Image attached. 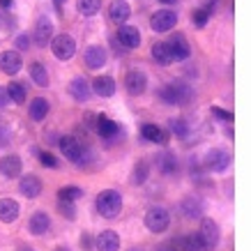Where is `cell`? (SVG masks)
<instances>
[{"instance_id": "obj_1", "label": "cell", "mask_w": 251, "mask_h": 251, "mask_svg": "<svg viewBox=\"0 0 251 251\" xmlns=\"http://www.w3.org/2000/svg\"><path fill=\"white\" fill-rule=\"evenodd\" d=\"M95 205H97V212L101 214L104 219H115V217H120V212H122V194L115 189L99 191Z\"/></svg>"}, {"instance_id": "obj_2", "label": "cell", "mask_w": 251, "mask_h": 251, "mask_svg": "<svg viewBox=\"0 0 251 251\" xmlns=\"http://www.w3.org/2000/svg\"><path fill=\"white\" fill-rule=\"evenodd\" d=\"M159 97L164 99L166 104H171V106H184V104H189L191 101L194 90H191L184 81H173V83H168V85L161 88Z\"/></svg>"}, {"instance_id": "obj_3", "label": "cell", "mask_w": 251, "mask_h": 251, "mask_svg": "<svg viewBox=\"0 0 251 251\" xmlns=\"http://www.w3.org/2000/svg\"><path fill=\"white\" fill-rule=\"evenodd\" d=\"M58 148H60V152L65 154V159L74 161V164H78V166H83L85 161L90 159L88 148H85L76 136H60L58 138Z\"/></svg>"}, {"instance_id": "obj_4", "label": "cell", "mask_w": 251, "mask_h": 251, "mask_svg": "<svg viewBox=\"0 0 251 251\" xmlns=\"http://www.w3.org/2000/svg\"><path fill=\"white\" fill-rule=\"evenodd\" d=\"M143 224H145V228L150 230V233L159 235V233L168 230V226H171V214H168L166 207L154 205V207H150V210L145 212Z\"/></svg>"}, {"instance_id": "obj_5", "label": "cell", "mask_w": 251, "mask_h": 251, "mask_svg": "<svg viewBox=\"0 0 251 251\" xmlns=\"http://www.w3.org/2000/svg\"><path fill=\"white\" fill-rule=\"evenodd\" d=\"M198 235L205 244V251H212L219 247L221 242V228L219 224L214 219H207V217H201V230H198Z\"/></svg>"}, {"instance_id": "obj_6", "label": "cell", "mask_w": 251, "mask_h": 251, "mask_svg": "<svg viewBox=\"0 0 251 251\" xmlns=\"http://www.w3.org/2000/svg\"><path fill=\"white\" fill-rule=\"evenodd\" d=\"M51 51L58 60H72L76 53V42L72 35H53L51 39Z\"/></svg>"}, {"instance_id": "obj_7", "label": "cell", "mask_w": 251, "mask_h": 251, "mask_svg": "<svg viewBox=\"0 0 251 251\" xmlns=\"http://www.w3.org/2000/svg\"><path fill=\"white\" fill-rule=\"evenodd\" d=\"M166 44H168V51H171V58H173L175 62L189 60L191 46H189V42H187V37H184L182 32H175V35H171V39H168Z\"/></svg>"}, {"instance_id": "obj_8", "label": "cell", "mask_w": 251, "mask_h": 251, "mask_svg": "<svg viewBox=\"0 0 251 251\" xmlns=\"http://www.w3.org/2000/svg\"><path fill=\"white\" fill-rule=\"evenodd\" d=\"M51 39H53V21L49 16H39L32 30V42L39 49H46V44H51Z\"/></svg>"}, {"instance_id": "obj_9", "label": "cell", "mask_w": 251, "mask_h": 251, "mask_svg": "<svg viewBox=\"0 0 251 251\" xmlns=\"http://www.w3.org/2000/svg\"><path fill=\"white\" fill-rule=\"evenodd\" d=\"M175 23H177V14H175L173 9H159L150 19V28L154 32H168L175 28Z\"/></svg>"}, {"instance_id": "obj_10", "label": "cell", "mask_w": 251, "mask_h": 251, "mask_svg": "<svg viewBox=\"0 0 251 251\" xmlns=\"http://www.w3.org/2000/svg\"><path fill=\"white\" fill-rule=\"evenodd\" d=\"M230 166V154L226 150H219V148H214L210 152L205 154V168L207 171H212V173H224V171H228Z\"/></svg>"}, {"instance_id": "obj_11", "label": "cell", "mask_w": 251, "mask_h": 251, "mask_svg": "<svg viewBox=\"0 0 251 251\" xmlns=\"http://www.w3.org/2000/svg\"><path fill=\"white\" fill-rule=\"evenodd\" d=\"M95 129H97L99 136L104 138V141H108V143L120 136V125L115 120H111L108 115H97V118H95Z\"/></svg>"}, {"instance_id": "obj_12", "label": "cell", "mask_w": 251, "mask_h": 251, "mask_svg": "<svg viewBox=\"0 0 251 251\" xmlns=\"http://www.w3.org/2000/svg\"><path fill=\"white\" fill-rule=\"evenodd\" d=\"M83 58H85V65H88L90 69H101L108 60V51L101 44H90L88 49H85Z\"/></svg>"}, {"instance_id": "obj_13", "label": "cell", "mask_w": 251, "mask_h": 251, "mask_svg": "<svg viewBox=\"0 0 251 251\" xmlns=\"http://www.w3.org/2000/svg\"><path fill=\"white\" fill-rule=\"evenodd\" d=\"M115 42H120L125 49H138L141 46V30L134 25H120L115 32Z\"/></svg>"}, {"instance_id": "obj_14", "label": "cell", "mask_w": 251, "mask_h": 251, "mask_svg": "<svg viewBox=\"0 0 251 251\" xmlns=\"http://www.w3.org/2000/svg\"><path fill=\"white\" fill-rule=\"evenodd\" d=\"M125 88L129 90V95H143L148 90V76L141 69H129L125 76Z\"/></svg>"}, {"instance_id": "obj_15", "label": "cell", "mask_w": 251, "mask_h": 251, "mask_svg": "<svg viewBox=\"0 0 251 251\" xmlns=\"http://www.w3.org/2000/svg\"><path fill=\"white\" fill-rule=\"evenodd\" d=\"M21 67H23V60H21V55L16 53V51H2V53H0V69H2L7 76L19 74Z\"/></svg>"}, {"instance_id": "obj_16", "label": "cell", "mask_w": 251, "mask_h": 251, "mask_svg": "<svg viewBox=\"0 0 251 251\" xmlns=\"http://www.w3.org/2000/svg\"><path fill=\"white\" fill-rule=\"evenodd\" d=\"M90 90H92V95H97V97L108 99V97H113L118 88H115V81H113V78L106 76V74H101V76H97L90 83Z\"/></svg>"}, {"instance_id": "obj_17", "label": "cell", "mask_w": 251, "mask_h": 251, "mask_svg": "<svg viewBox=\"0 0 251 251\" xmlns=\"http://www.w3.org/2000/svg\"><path fill=\"white\" fill-rule=\"evenodd\" d=\"M95 247L97 251H120V235L115 230H101L95 240Z\"/></svg>"}, {"instance_id": "obj_18", "label": "cell", "mask_w": 251, "mask_h": 251, "mask_svg": "<svg viewBox=\"0 0 251 251\" xmlns=\"http://www.w3.org/2000/svg\"><path fill=\"white\" fill-rule=\"evenodd\" d=\"M19 191H21L23 196H28V198H37L39 194H42V180H39L37 175H23L21 177V182H19Z\"/></svg>"}, {"instance_id": "obj_19", "label": "cell", "mask_w": 251, "mask_h": 251, "mask_svg": "<svg viewBox=\"0 0 251 251\" xmlns=\"http://www.w3.org/2000/svg\"><path fill=\"white\" fill-rule=\"evenodd\" d=\"M19 212H21V207L14 198H0V221L2 224H14L19 219Z\"/></svg>"}, {"instance_id": "obj_20", "label": "cell", "mask_w": 251, "mask_h": 251, "mask_svg": "<svg viewBox=\"0 0 251 251\" xmlns=\"http://www.w3.org/2000/svg\"><path fill=\"white\" fill-rule=\"evenodd\" d=\"M108 16H111V21L122 23V25H125V21L131 16L129 2H127V0H113V2L108 5Z\"/></svg>"}, {"instance_id": "obj_21", "label": "cell", "mask_w": 251, "mask_h": 251, "mask_svg": "<svg viewBox=\"0 0 251 251\" xmlns=\"http://www.w3.org/2000/svg\"><path fill=\"white\" fill-rule=\"evenodd\" d=\"M69 95L76 99V101H88V99L92 97L90 83H88V81H85L83 76L72 78V83H69Z\"/></svg>"}, {"instance_id": "obj_22", "label": "cell", "mask_w": 251, "mask_h": 251, "mask_svg": "<svg viewBox=\"0 0 251 251\" xmlns=\"http://www.w3.org/2000/svg\"><path fill=\"white\" fill-rule=\"evenodd\" d=\"M21 168H23V164L19 154H7V157L0 159V173L5 175V177H19Z\"/></svg>"}, {"instance_id": "obj_23", "label": "cell", "mask_w": 251, "mask_h": 251, "mask_svg": "<svg viewBox=\"0 0 251 251\" xmlns=\"http://www.w3.org/2000/svg\"><path fill=\"white\" fill-rule=\"evenodd\" d=\"M51 228V217L46 212H35L30 217V221H28V230H30L32 235H46V230Z\"/></svg>"}, {"instance_id": "obj_24", "label": "cell", "mask_w": 251, "mask_h": 251, "mask_svg": "<svg viewBox=\"0 0 251 251\" xmlns=\"http://www.w3.org/2000/svg\"><path fill=\"white\" fill-rule=\"evenodd\" d=\"M180 210H182L184 219H201L203 217V203L198 201L196 196H187L180 203Z\"/></svg>"}, {"instance_id": "obj_25", "label": "cell", "mask_w": 251, "mask_h": 251, "mask_svg": "<svg viewBox=\"0 0 251 251\" xmlns=\"http://www.w3.org/2000/svg\"><path fill=\"white\" fill-rule=\"evenodd\" d=\"M141 134H143V138L145 141H150V143L166 145V141H168L166 131L161 129V127H157V125H150V122H145L143 127H141Z\"/></svg>"}, {"instance_id": "obj_26", "label": "cell", "mask_w": 251, "mask_h": 251, "mask_svg": "<svg viewBox=\"0 0 251 251\" xmlns=\"http://www.w3.org/2000/svg\"><path fill=\"white\" fill-rule=\"evenodd\" d=\"M49 101H46L44 97H35L28 104V113H30V118L35 122H42V120H46V115H49Z\"/></svg>"}, {"instance_id": "obj_27", "label": "cell", "mask_w": 251, "mask_h": 251, "mask_svg": "<svg viewBox=\"0 0 251 251\" xmlns=\"http://www.w3.org/2000/svg\"><path fill=\"white\" fill-rule=\"evenodd\" d=\"M150 53H152V60L157 62V65H161V67H166V65H171V62H173L166 42H154L152 49H150Z\"/></svg>"}, {"instance_id": "obj_28", "label": "cell", "mask_w": 251, "mask_h": 251, "mask_svg": "<svg viewBox=\"0 0 251 251\" xmlns=\"http://www.w3.org/2000/svg\"><path fill=\"white\" fill-rule=\"evenodd\" d=\"M157 164H159V171L164 175H173V173H177V168H180L177 157H175L173 152H164L159 159H157Z\"/></svg>"}, {"instance_id": "obj_29", "label": "cell", "mask_w": 251, "mask_h": 251, "mask_svg": "<svg viewBox=\"0 0 251 251\" xmlns=\"http://www.w3.org/2000/svg\"><path fill=\"white\" fill-rule=\"evenodd\" d=\"M180 249L182 251H205V244L201 240L198 233H189V235H184L180 240Z\"/></svg>"}, {"instance_id": "obj_30", "label": "cell", "mask_w": 251, "mask_h": 251, "mask_svg": "<svg viewBox=\"0 0 251 251\" xmlns=\"http://www.w3.org/2000/svg\"><path fill=\"white\" fill-rule=\"evenodd\" d=\"M28 72H30V78L39 85V88H46V85H49V74H46V67L42 62H32Z\"/></svg>"}, {"instance_id": "obj_31", "label": "cell", "mask_w": 251, "mask_h": 251, "mask_svg": "<svg viewBox=\"0 0 251 251\" xmlns=\"http://www.w3.org/2000/svg\"><path fill=\"white\" fill-rule=\"evenodd\" d=\"M76 9H78V14H83V16H95L101 9V0H78Z\"/></svg>"}, {"instance_id": "obj_32", "label": "cell", "mask_w": 251, "mask_h": 251, "mask_svg": "<svg viewBox=\"0 0 251 251\" xmlns=\"http://www.w3.org/2000/svg\"><path fill=\"white\" fill-rule=\"evenodd\" d=\"M168 127H171V134H173L175 138L189 136V125H187V120H182V118H173V120L168 122Z\"/></svg>"}, {"instance_id": "obj_33", "label": "cell", "mask_w": 251, "mask_h": 251, "mask_svg": "<svg viewBox=\"0 0 251 251\" xmlns=\"http://www.w3.org/2000/svg\"><path fill=\"white\" fill-rule=\"evenodd\" d=\"M81 196H83V189H78V187H62V189H58V201L76 203Z\"/></svg>"}, {"instance_id": "obj_34", "label": "cell", "mask_w": 251, "mask_h": 251, "mask_svg": "<svg viewBox=\"0 0 251 251\" xmlns=\"http://www.w3.org/2000/svg\"><path fill=\"white\" fill-rule=\"evenodd\" d=\"M7 95L14 104H23V101H25V85L23 83H9L7 85Z\"/></svg>"}, {"instance_id": "obj_35", "label": "cell", "mask_w": 251, "mask_h": 251, "mask_svg": "<svg viewBox=\"0 0 251 251\" xmlns=\"http://www.w3.org/2000/svg\"><path fill=\"white\" fill-rule=\"evenodd\" d=\"M148 175H150V166H148V161H136V166H134V184H145L148 180Z\"/></svg>"}, {"instance_id": "obj_36", "label": "cell", "mask_w": 251, "mask_h": 251, "mask_svg": "<svg viewBox=\"0 0 251 251\" xmlns=\"http://www.w3.org/2000/svg\"><path fill=\"white\" fill-rule=\"evenodd\" d=\"M210 16H212V12L207 7H198L194 14H191V23L196 25V28H205L207 21H210Z\"/></svg>"}, {"instance_id": "obj_37", "label": "cell", "mask_w": 251, "mask_h": 251, "mask_svg": "<svg viewBox=\"0 0 251 251\" xmlns=\"http://www.w3.org/2000/svg\"><path fill=\"white\" fill-rule=\"evenodd\" d=\"M58 210H60V214H65V219H74L76 217V207H74V203H69V201H58Z\"/></svg>"}, {"instance_id": "obj_38", "label": "cell", "mask_w": 251, "mask_h": 251, "mask_svg": "<svg viewBox=\"0 0 251 251\" xmlns=\"http://www.w3.org/2000/svg\"><path fill=\"white\" fill-rule=\"evenodd\" d=\"M39 161H42V166H46V168H58V157L51 154L49 150H42V152H39Z\"/></svg>"}, {"instance_id": "obj_39", "label": "cell", "mask_w": 251, "mask_h": 251, "mask_svg": "<svg viewBox=\"0 0 251 251\" xmlns=\"http://www.w3.org/2000/svg\"><path fill=\"white\" fill-rule=\"evenodd\" d=\"M30 44H32V37H30V35H25V32L16 35V49H19V51H25V49H30Z\"/></svg>"}, {"instance_id": "obj_40", "label": "cell", "mask_w": 251, "mask_h": 251, "mask_svg": "<svg viewBox=\"0 0 251 251\" xmlns=\"http://www.w3.org/2000/svg\"><path fill=\"white\" fill-rule=\"evenodd\" d=\"M212 115H217L219 120L233 122V113H228V111H224V108H219V106H212Z\"/></svg>"}, {"instance_id": "obj_41", "label": "cell", "mask_w": 251, "mask_h": 251, "mask_svg": "<svg viewBox=\"0 0 251 251\" xmlns=\"http://www.w3.org/2000/svg\"><path fill=\"white\" fill-rule=\"evenodd\" d=\"M5 145H9V129L5 125H0V148H5Z\"/></svg>"}, {"instance_id": "obj_42", "label": "cell", "mask_w": 251, "mask_h": 251, "mask_svg": "<svg viewBox=\"0 0 251 251\" xmlns=\"http://www.w3.org/2000/svg\"><path fill=\"white\" fill-rule=\"evenodd\" d=\"M9 104V95H7V88L0 85V108H5Z\"/></svg>"}, {"instance_id": "obj_43", "label": "cell", "mask_w": 251, "mask_h": 251, "mask_svg": "<svg viewBox=\"0 0 251 251\" xmlns=\"http://www.w3.org/2000/svg\"><path fill=\"white\" fill-rule=\"evenodd\" d=\"M157 251H177V247H175V242H164L157 247Z\"/></svg>"}, {"instance_id": "obj_44", "label": "cell", "mask_w": 251, "mask_h": 251, "mask_svg": "<svg viewBox=\"0 0 251 251\" xmlns=\"http://www.w3.org/2000/svg\"><path fill=\"white\" fill-rule=\"evenodd\" d=\"M14 7V0H0V9H12Z\"/></svg>"}, {"instance_id": "obj_45", "label": "cell", "mask_w": 251, "mask_h": 251, "mask_svg": "<svg viewBox=\"0 0 251 251\" xmlns=\"http://www.w3.org/2000/svg\"><path fill=\"white\" fill-rule=\"evenodd\" d=\"M159 2H164V5H175L177 0H159Z\"/></svg>"}, {"instance_id": "obj_46", "label": "cell", "mask_w": 251, "mask_h": 251, "mask_svg": "<svg viewBox=\"0 0 251 251\" xmlns=\"http://www.w3.org/2000/svg\"><path fill=\"white\" fill-rule=\"evenodd\" d=\"M53 2H55V7H60L62 2H67V0H53Z\"/></svg>"}, {"instance_id": "obj_47", "label": "cell", "mask_w": 251, "mask_h": 251, "mask_svg": "<svg viewBox=\"0 0 251 251\" xmlns=\"http://www.w3.org/2000/svg\"><path fill=\"white\" fill-rule=\"evenodd\" d=\"M55 251H69V249H67V247H58V249H55Z\"/></svg>"}, {"instance_id": "obj_48", "label": "cell", "mask_w": 251, "mask_h": 251, "mask_svg": "<svg viewBox=\"0 0 251 251\" xmlns=\"http://www.w3.org/2000/svg\"><path fill=\"white\" fill-rule=\"evenodd\" d=\"M19 251H35V249H28V247H21V249Z\"/></svg>"}]
</instances>
